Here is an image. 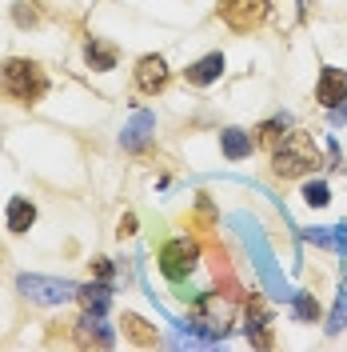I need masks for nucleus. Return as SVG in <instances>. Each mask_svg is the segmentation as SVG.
Returning <instances> with one entry per match:
<instances>
[{
	"label": "nucleus",
	"instance_id": "f257e3e1",
	"mask_svg": "<svg viewBox=\"0 0 347 352\" xmlns=\"http://www.w3.org/2000/svg\"><path fill=\"white\" fill-rule=\"evenodd\" d=\"M232 224H236V232L243 236L248 252H252V261H256V272H260L263 288H267L276 300H291L296 292H291V285L283 280V272L276 268V256H272V248H267V236H263V228H260V224H256L252 217H248V212H236V217H232Z\"/></svg>",
	"mask_w": 347,
	"mask_h": 352
},
{
	"label": "nucleus",
	"instance_id": "f03ea898",
	"mask_svg": "<svg viewBox=\"0 0 347 352\" xmlns=\"http://www.w3.org/2000/svg\"><path fill=\"white\" fill-rule=\"evenodd\" d=\"M272 168L283 180H296V176H307L320 168V148L307 132H287L280 144L272 148Z\"/></svg>",
	"mask_w": 347,
	"mask_h": 352
},
{
	"label": "nucleus",
	"instance_id": "7ed1b4c3",
	"mask_svg": "<svg viewBox=\"0 0 347 352\" xmlns=\"http://www.w3.org/2000/svg\"><path fill=\"white\" fill-rule=\"evenodd\" d=\"M0 88H4V96H12V100H21V104H36L44 92H48V80H44L40 65L12 56V60H4Z\"/></svg>",
	"mask_w": 347,
	"mask_h": 352
},
{
	"label": "nucleus",
	"instance_id": "20e7f679",
	"mask_svg": "<svg viewBox=\"0 0 347 352\" xmlns=\"http://www.w3.org/2000/svg\"><path fill=\"white\" fill-rule=\"evenodd\" d=\"M28 300H36V305H68V300H76V292L80 285H72V280H56V276H28L24 272L21 280H16Z\"/></svg>",
	"mask_w": 347,
	"mask_h": 352
},
{
	"label": "nucleus",
	"instance_id": "39448f33",
	"mask_svg": "<svg viewBox=\"0 0 347 352\" xmlns=\"http://www.w3.org/2000/svg\"><path fill=\"white\" fill-rule=\"evenodd\" d=\"M195 261H200V248H195V241H188V236H176V241H168L160 248V272H164L168 280H184L195 268Z\"/></svg>",
	"mask_w": 347,
	"mask_h": 352
},
{
	"label": "nucleus",
	"instance_id": "423d86ee",
	"mask_svg": "<svg viewBox=\"0 0 347 352\" xmlns=\"http://www.w3.org/2000/svg\"><path fill=\"white\" fill-rule=\"evenodd\" d=\"M263 16H267V0H224L219 4V21L232 32H252L263 24Z\"/></svg>",
	"mask_w": 347,
	"mask_h": 352
},
{
	"label": "nucleus",
	"instance_id": "0eeeda50",
	"mask_svg": "<svg viewBox=\"0 0 347 352\" xmlns=\"http://www.w3.org/2000/svg\"><path fill=\"white\" fill-rule=\"evenodd\" d=\"M315 100L324 109H335L347 100V72L344 68H324L320 72V85H315Z\"/></svg>",
	"mask_w": 347,
	"mask_h": 352
},
{
	"label": "nucleus",
	"instance_id": "6e6552de",
	"mask_svg": "<svg viewBox=\"0 0 347 352\" xmlns=\"http://www.w3.org/2000/svg\"><path fill=\"white\" fill-rule=\"evenodd\" d=\"M136 88L148 92V96H156V92L168 88V65H164V56H144V60L136 65Z\"/></svg>",
	"mask_w": 347,
	"mask_h": 352
},
{
	"label": "nucleus",
	"instance_id": "1a4fd4ad",
	"mask_svg": "<svg viewBox=\"0 0 347 352\" xmlns=\"http://www.w3.org/2000/svg\"><path fill=\"white\" fill-rule=\"evenodd\" d=\"M76 340H80L84 349H88V344H92V349H112V340H116V336H112V329L96 316V312H84V316L76 320Z\"/></svg>",
	"mask_w": 347,
	"mask_h": 352
},
{
	"label": "nucleus",
	"instance_id": "9d476101",
	"mask_svg": "<svg viewBox=\"0 0 347 352\" xmlns=\"http://www.w3.org/2000/svg\"><path fill=\"white\" fill-rule=\"evenodd\" d=\"M152 129H156V116H152V112H144V109L132 112L128 129H124V136H120V140H124V148H128V153H140V148L152 140Z\"/></svg>",
	"mask_w": 347,
	"mask_h": 352
},
{
	"label": "nucleus",
	"instance_id": "9b49d317",
	"mask_svg": "<svg viewBox=\"0 0 347 352\" xmlns=\"http://www.w3.org/2000/svg\"><path fill=\"white\" fill-rule=\"evenodd\" d=\"M219 72H224V56L219 52H212V56H200L184 76H188V85L195 88H204V85H212V80H219Z\"/></svg>",
	"mask_w": 347,
	"mask_h": 352
},
{
	"label": "nucleus",
	"instance_id": "f8f14e48",
	"mask_svg": "<svg viewBox=\"0 0 347 352\" xmlns=\"http://www.w3.org/2000/svg\"><path fill=\"white\" fill-rule=\"evenodd\" d=\"M311 244L320 248H335L339 256H347V224H331V228H307L304 232Z\"/></svg>",
	"mask_w": 347,
	"mask_h": 352
},
{
	"label": "nucleus",
	"instance_id": "ddd939ff",
	"mask_svg": "<svg viewBox=\"0 0 347 352\" xmlns=\"http://www.w3.org/2000/svg\"><path fill=\"white\" fill-rule=\"evenodd\" d=\"M248 336H252L256 349H267V344H272V320H267V312H263L256 300L248 305Z\"/></svg>",
	"mask_w": 347,
	"mask_h": 352
},
{
	"label": "nucleus",
	"instance_id": "4468645a",
	"mask_svg": "<svg viewBox=\"0 0 347 352\" xmlns=\"http://www.w3.org/2000/svg\"><path fill=\"white\" fill-rule=\"evenodd\" d=\"M219 144H224V156L228 160H243V156H252V148H256V140L243 129H224L219 132Z\"/></svg>",
	"mask_w": 347,
	"mask_h": 352
},
{
	"label": "nucleus",
	"instance_id": "2eb2a0df",
	"mask_svg": "<svg viewBox=\"0 0 347 352\" xmlns=\"http://www.w3.org/2000/svg\"><path fill=\"white\" fill-rule=\"evenodd\" d=\"M76 300L84 305V312H96V316H104V308H108V300H112L108 280H100V285H80Z\"/></svg>",
	"mask_w": 347,
	"mask_h": 352
},
{
	"label": "nucleus",
	"instance_id": "dca6fc26",
	"mask_svg": "<svg viewBox=\"0 0 347 352\" xmlns=\"http://www.w3.org/2000/svg\"><path fill=\"white\" fill-rule=\"evenodd\" d=\"M124 332L132 336V344H140V349H156V344H160L156 329L144 316H136V312H124Z\"/></svg>",
	"mask_w": 347,
	"mask_h": 352
},
{
	"label": "nucleus",
	"instance_id": "f3484780",
	"mask_svg": "<svg viewBox=\"0 0 347 352\" xmlns=\"http://www.w3.org/2000/svg\"><path fill=\"white\" fill-rule=\"evenodd\" d=\"M84 60H88V68H96V72H112V68H116V48H112L108 41H88Z\"/></svg>",
	"mask_w": 347,
	"mask_h": 352
},
{
	"label": "nucleus",
	"instance_id": "a211bd4d",
	"mask_svg": "<svg viewBox=\"0 0 347 352\" xmlns=\"http://www.w3.org/2000/svg\"><path fill=\"white\" fill-rule=\"evenodd\" d=\"M32 220H36L32 200H24V197L8 200V228H12V232H28V228H32Z\"/></svg>",
	"mask_w": 347,
	"mask_h": 352
},
{
	"label": "nucleus",
	"instance_id": "6ab92c4d",
	"mask_svg": "<svg viewBox=\"0 0 347 352\" xmlns=\"http://www.w3.org/2000/svg\"><path fill=\"white\" fill-rule=\"evenodd\" d=\"M347 329V280L339 285V296H335V308L327 316V336H339Z\"/></svg>",
	"mask_w": 347,
	"mask_h": 352
},
{
	"label": "nucleus",
	"instance_id": "aec40b11",
	"mask_svg": "<svg viewBox=\"0 0 347 352\" xmlns=\"http://www.w3.org/2000/svg\"><path fill=\"white\" fill-rule=\"evenodd\" d=\"M287 124H291V120H287V116H272V120H267V124H260V136H256V140H260L263 148H276V144H280L283 136H287Z\"/></svg>",
	"mask_w": 347,
	"mask_h": 352
},
{
	"label": "nucleus",
	"instance_id": "412c9836",
	"mask_svg": "<svg viewBox=\"0 0 347 352\" xmlns=\"http://www.w3.org/2000/svg\"><path fill=\"white\" fill-rule=\"evenodd\" d=\"M304 200L311 204V208H327V204H331V188H327L324 180H307L304 184Z\"/></svg>",
	"mask_w": 347,
	"mask_h": 352
},
{
	"label": "nucleus",
	"instance_id": "4be33fe9",
	"mask_svg": "<svg viewBox=\"0 0 347 352\" xmlns=\"http://www.w3.org/2000/svg\"><path fill=\"white\" fill-rule=\"evenodd\" d=\"M291 308H296L300 320H315V316H320V305H315L311 292H296V296H291Z\"/></svg>",
	"mask_w": 347,
	"mask_h": 352
},
{
	"label": "nucleus",
	"instance_id": "5701e85b",
	"mask_svg": "<svg viewBox=\"0 0 347 352\" xmlns=\"http://www.w3.org/2000/svg\"><path fill=\"white\" fill-rule=\"evenodd\" d=\"M92 272H96V280H112V261L108 256H96L92 261Z\"/></svg>",
	"mask_w": 347,
	"mask_h": 352
},
{
	"label": "nucleus",
	"instance_id": "b1692460",
	"mask_svg": "<svg viewBox=\"0 0 347 352\" xmlns=\"http://www.w3.org/2000/svg\"><path fill=\"white\" fill-rule=\"evenodd\" d=\"M116 232H120V236H132V232H136V217H132V212H124V217H120V228H116Z\"/></svg>",
	"mask_w": 347,
	"mask_h": 352
},
{
	"label": "nucleus",
	"instance_id": "393cba45",
	"mask_svg": "<svg viewBox=\"0 0 347 352\" xmlns=\"http://www.w3.org/2000/svg\"><path fill=\"white\" fill-rule=\"evenodd\" d=\"M16 24H36V12H32V8H16Z\"/></svg>",
	"mask_w": 347,
	"mask_h": 352
}]
</instances>
